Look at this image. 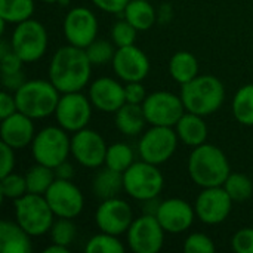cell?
Wrapping results in <instances>:
<instances>
[{
	"label": "cell",
	"instance_id": "1",
	"mask_svg": "<svg viewBox=\"0 0 253 253\" xmlns=\"http://www.w3.org/2000/svg\"><path fill=\"white\" fill-rule=\"evenodd\" d=\"M92 62L84 49L68 44L59 47L49 65V80L61 93L80 92L89 82Z\"/></svg>",
	"mask_w": 253,
	"mask_h": 253
},
{
	"label": "cell",
	"instance_id": "2",
	"mask_svg": "<svg viewBox=\"0 0 253 253\" xmlns=\"http://www.w3.org/2000/svg\"><path fill=\"white\" fill-rule=\"evenodd\" d=\"M188 172L193 182L202 188L222 187L231 173L225 153L211 144L196 147L188 160Z\"/></svg>",
	"mask_w": 253,
	"mask_h": 253
},
{
	"label": "cell",
	"instance_id": "3",
	"mask_svg": "<svg viewBox=\"0 0 253 253\" xmlns=\"http://www.w3.org/2000/svg\"><path fill=\"white\" fill-rule=\"evenodd\" d=\"M181 98L187 111L205 117L221 108L225 99V87L218 77L203 74L182 84Z\"/></svg>",
	"mask_w": 253,
	"mask_h": 253
},
{
	"label": "cell",
	"instance_id": "4",
	"mask_svg": "<svg viewBox=\"0 0 253 253\" xmlns=\"http://www.w3.org/2000/svg\"><path fill=\"white\" fill-rule=\"evenodd\" d=\"M59 93L50 80H27L13 95L18 111L34 120L55 114Z\"/></svg>",
	"mask_w": 253,
	"mask_h": 253
},
{
	"label": "cell",
	"instance_id": "5",
	"mask_svg": "<svg viewBox=\"0 0 253 253\" xmlns=\"http://www.w3.org/2000/svg\"><path fill=\"white\" fill-rule=\"evenodd\" d=\"M16 222L31 236L39 237L50 231L53 224V211L43 194L27 193L15 200Z\"/></svg>",
	"mask_w": 253,
	"mask_h": 253
},
{
	"label": "cell",
	"instance_id": "6",
	"mask_svg": "<svg viewBox=\"0 0 253 253\" xmlns=\"http://www.w3.org/2000/svg\"><path fill=\"white\" fill-rule=\"evenodd\" d=\"M31 153L36 163L55 169L68 159L71 153V139L61 126H49L36 133L31 142Z\"/></svg>",
	"mask_w": 253,
	"mask_h": 253
},
{
	"label": "cell",
	"instance_id": "7",
	"mask_svg": "<svg viewBox=\"0 0 253 253\" xmlns=\"http://www.w3.org/2000/svg\"><path fill=\"white\" fill-rule=\"evenodd\" d=\"M125 191L135 200L148 202L156 199L165 185L163 173L157 165L145 160L133 163L127 170L123 172Z\"/></svg>",
	"mask_w": 253,
	"mask_h": 253
},
{
	"label": "cell",
	"instance_id": "8",
	"mask_svg": "<svg viewBox=\"0 0 253 253\" xmlns=\"http://www.w3.org/2000/svg\"><path fill=\"white\" fill-rule=\"evenodd\" d=\"M10 44L24 62H36L46 53L47 31L42 22L30 18L16 24Z\"/></svg>",
	"mask_w": 253,
	"mask_h": 253
},
{
	"label": "cell",
	"instance_id": "9",
	"mask_svg": "<svg viewBox=\"0 0 253 253\" xmlns=\"http://www.w3.org/2000/svg\"><path fill=\"white\" fill-rule=\"evenodd\" d=\"M142 110L147 119V123L151 126H169L173 127L184 116L185 105L182 98L172 93L159 90L151 95H147Z\"/></svg>",
	"mask_w": 253,
	"mask_h": 253
},
{
	"label": "cell",
	"instance_id": "10",
	"mask_svg": "<svg viewBox=\"0 0 253 253\" xmlns=\"http://www.w3.org/2000/svg\"><path fill=\"white\" fill-rule=\"evenodd\" d=\"M178 133L169 126H153L147 130L138 145L139 156L142 160L162 165L166 163L176 151L178 147Z\"/></svg>",
	"mask_w": 253,
	"mask_h": 253
},
{
	"label": "cell",
	"instance_id": "11",
	"mask_svg": "<svg viewBox=\"0 0 253 253\" xmlns=\"http://www.w3.org/2000/svg\"><path fill=\"white\" fill-rule=\"evenodd\" d=\"M165 230L156 215L145 213L133 219L127 230V243L135 253H157L165 243Z\"/></svg>",
	"mask_w": 253,
	"mask_h": 253
},
{
	"label": "cell",
	"instance_id": "12",
	"mask_svg": "<svg viewBox=\"0 0 253 253\" xmlns=\"http://www.w3.org/2000/svg\"><path fill=\"white\" fill-rule=\"evenodd\" d=\"M92 102L80 92L62 93L55 116L62 129L67 132H79L84 129L92 117Z\"/></svg>",
	"mask_w": 253,
	"mask_h": 253
},
{
	"label": "cell",
	"instance_id": "13",
	"mask_svg": "<svg viewBox=\"0 0 253 253\" xmlns=\"http://www.w3.org/2000/svg\"><path fill=\"white\" fill-rule=\"evenodd\" d=\"M50 209L58 218L73 219L79 216L84 206V199L77 185L67 179H55L44 194Z\"/></svg>",
	"mask_w": 253,
	"mask_h": 253
},
{
	"label": "cell",
	"instance_id": "14",
	"mask_svg": "<svg viewBox=\"0 0 253 253\" xmlns=\"http://www.w3.org/2000/svg\"><path fill=\"white\" fill-rule=\"evenodd\" d=\"M233 203V199L224 187H209L203 188L197 196L194 211L203 224L218 225L228 218Z\"/></svg>",
	"mask_w": 253,
	"mask_h": 253
},
{
	"label": "cell",
	"instance_id": "15",
	"mask_svg": "<svg viewBox=\"0 0 253 253\" xmlns=\"http://www.w3.org/2000/svg\"><path fill=\"white\" fill-rule=\"evenodd\" d=\"M95 222L102 233L120 236L127 233L133 222V213L127 202L113 197L102 200L95 213Z\"/></svg>",
	"mask_w": 253,
	"mask_h": 253
},
{
	"label": "cell",
	"instance_id": "16",
	"mask_svg": "<svg viewBox=\"0 0 253 253\" xmlns=\"http://www.w3.org/2000/svg\"><path fill=\"white\" fill-rule=\"evenodd\" d=\"M64 34L70 44L86 49L98 34V19L87 7H73L64 19Z\"/></svg>",
	"mask_w": 253,
	"mask_h": 253
},
{
	"label": "cell",
	"instance_id": "17",
	"mask_svg": "<svg viewBox=\"0 0 253 253\" xmlns=\"http://www.w3.org/2000/svg\"><path fill=\"white\" fill-rule=\"evenodd\" d=\"M107 150L108 147L104 138L92 129L84 127L74 132L71 138V154L84 168L95 169L105 165Z\"/></svg>",
	"mask_w": 253,
	"mask_h": 253
},
{
	"label": "cell",
	"instance_id": "18",
	"mask_svg": "<svg viewBox=\"0 0 253 253\" xmlns=\"http://www.w3.org/2000/svg\"><path fill=\"white\" fill-rule=\"evenodd\" d=\"M111 64L119 79H122L126 83L142 82L150 71L148 56L135 44L117 47Z\"/></svg>",
	"mask_w": 253,
	"mask_h": 253
},
{
	"label": "cell",
	"instance_id": "19",
	"mask_svg": "<svg viewBox=\"0 0 253 253\" xmlns=\"http://www.w3.org/2000/svg\"><path fill=\"white\" fill-rule=\"evenodd\" d=\"M194 208L182 199H168L157 208L156 218L163 230L169 234L185 233L194 222Z\"/></svg>",
	"mask_w": 253,
	"mask_h": 253
},
{
	"label": "cell",
	"instance_id": "20",
	"mask_svg": "<svg viewBox=\"0 0 253 253\" xmlns=\"http://www.w3.org/2000/svg\"><path fill=\"white\" fill-rule=\"evenodd\" d=\"M89 99L95 108L105 113H116L126 104L125 86L111 77L96 79L89 89Z\"/></svg>",
	"mask_w": 253,
	"mask_h": 253
},
{
	"label": "cell",
	"instance_id": "21",
	"mask_svg": "<svg viewBox=\"0 0 253 253\" xmlns=\"http://www.w3.org/2000/svg\"><path fill=\"white\" fill-rule=\"evenodd\" d=\"M0 135L1 142L7 144L13 150H21L30 145L36 136L33 119L21 111H16L9 117L1 119Z\"/></svg>",
	"mask_w": 253,
	"mask_h": 253
},
{
	"label": "cell",
	"instance_id": "22",
	"mask_svg": "<svg viewBox=\"0 0 253 253\" xmlns=\"http://www.w3.org/2000/svg\"><path fill=\"white\" fill-rule=\"evenodd\" d=\"M31 251V236L18 222L6 219L0 222V252L30 253Z\"/></svg>",
	"mask_w": 253,
	"mask_h": 253
},
{
	"label": "cell",
	"instance_id": "23",
	"mask_svg": "<svg viewBox=\"0 0 253 253\" xmlns=\"http://www.w3.org/2000/svg\"><path fill=\"white\" fill-rule=\"evenodd\" d=\"M179 141H182L188 147H199L208 139V126L203 120V116L194 113H184L179 122L175 126Z\"/></svg>",
	"mask_w": 253,
	"mask_h": 253
},
{
	"label": "cell",
	"instance_id": "24",
	"mask_svg": "<svg viewBox=\"0 0 253 253\" xmlns=\"http://www.w3.org/2000/svg\"><path fill=\"white\" fill-rule=\"evenodd\" d=\"M147 123L142 105L126 102L122 108L116 111V126L117 129L127 136L139 135Z\"/></svg>",
	"mask_w": 253,
	"mask_h": 253
},
{
	"label": "cell",
	"instance_id": "25",
	"mask_svg": "<svg viewBox=\"0 0 253 253\" xmlns=\"http://www.w3.org/2000/svg\"><path fill=\"white\" fill-rule=\"evenodd\" d=\"M122 190H125L123 173L113 170L107 166L101 169L92 181V191L101 200L117 197Z\"/></svg>",
	"mask_w": 253,
	"mask_h": 253
},
{
	"label": "cell",
	"instance_id": "26",
	"mask_svg": "<svg viewBox=\"0 0 253 253\" xmlns=\"http://www.w3.org/2000/svg\"><path fill=\"white\" fill-rule=\"evenodd\" d=\"M125 19L138 31L150 30L157 21V12L150 0H130L123 12Z\"/></svg>",
	"mask_w": 253,
	"mask_h": 253
},
{
	"label": "cell",
	"instance_id": "27",
	"mask_svg": "<svg viewBox=\"0 0 253 253\" xmlns=\"http://www.w3.org/2000/svg\"><path fill=\"white\" fill-rule=\"evenodd\" d=\"M169 73L176 83L185 84L199 76V61L191 52L179 50L169 61Z\"/></svg>",
	"mask_w": 253,
	"mask_h": 253
},
{
	"label": "cell",
	"instance_id": "28",
	"mask_svg": "<svg viewBox=\"0 0 253 253\" xmlns=\"http://www.w3.org/2000/svg\"><path fill=\"white\" fill-rule=\"evenodd\" d=\"M34 13V0H0V19L9 24H19Z\"/></svg>",
	"mask_w": 253,
	"mask_h": 253
},
{
	"label": "cell",
	"instance_id": "29",
	"mask_svg": "<svg viewBox=\"0 0 253 253\" xmlns=\"http://www.w3.org/2000/svg\"><path fill=\"white\" fill-rule=\"evenodd\" d=\"M233 114L243 126H253V83L242 86L233 99Z\"/></svg>",
	"mask_w": 253,
	"mask_h": 253
},
{
	"label": "cell",
	"instance_id": "30",
	"mask_svg": "<svg viewBox=\"0 0 253 253\" xmlns=\"http://www.w3.org/2000/svg\"><path fill=\"white\" fill-rule=\"evenodd\" d=\"M25 179H27L28 193L44 196L46 191L53 184V181L56 179V176H55V170L52 168L37 163L28 169V172L25 173Z\"/></svg>",
	"mask_w": 253,
	"mask_h": 253
},
{
	"label": "cell",
	"instance_id": "31",
	"mask_svg": "<svg viewBox=\"0 0 253 253\" xmlns=\"http://www.w3.org/2000/svg\"><path fill=\"white\" fill-rule=\"evenodd\" d=\"M222 187L230 194L233 202H237V203L249 200L253 194L252 179L248 175L240 173V172H234V173L231 172Z\"/></svg>",
	"mask_w": 253,
	"mask_h": 253
},
{
	"label": "cell",
	"instance_id": "32",
	"mask_svg": "<svg viewBox=\"0 0 253 253\" xmlns=\"http://www.w3.org/2000/svg\"><path fill=\"white\" fill-rule=\"evenodd\" d=\"M133 151L132 148L125 144V142H116L108 147L107 156H105V166L117 170V172H125L133 165Z\"/></svg>",
	"mask_w": 253,
	"mask_h": 253
},
{
	"label": "cell",
	"instance_id": "33",
	"mask_svg": "<svg viewBox=\"0 0 253 253\" xmlns=\"http://www.w3.org/2000/svg\"><path fill=\"white\" fill-rule=\"evenodd\" d=\"M123 243L117 239V236L108 234V233H99L89 239L86 245L87 253H125Z\"/></svg>",
	"mask_w": 253,
	"mask_h": 253
},
{
	"label": "cell",
	"instance_id": "34",
	"mask_svg": "<svg viewBox=\"0 0 253 253\" xmlns=\"http://www.w3.org/2000/svg\"><path fill=\"white\" fill-rule=\"evenodd\" d=\"M0 193L3 199L9 200H18L22 196L28 193L27 188V179L25 176L19 173H9L6 176H1V184H0Z\"/></svg>",
	"mask_w": 253,
	"mask_h": 253
},
{
	"label": "cell",
	"instance_id": "35",
	"mask_svg": "<svg viewBox=\"0 0 253 253\" xmlns=\"http://www.w3.org/2000/svg\"><path fill=\"white\" fill-rule=\"evenodd\" d=\"M76 234H77V230L71 219L59 218L58 221H53L52 228H50L52 243H58V245L70 248L76 239Z\"/></svg>",
	"mask_w": 253,
	"mask_h": 253
},
{
	"label": "cell",
	"instance_id": "36",
	"mask_svg": "<svg viewBox=\"0 0 253 253\" xmlns=\"http://www.w3.org/2000/svg\"><path fill=\"white\" fill-rule=\"evenodd\" d=\"M84 50L92 65H104L108 61H113L116 55V49L107 40H93Z\"/></svg>",
	"mask_w": 253,
	"mask_h": 253
},
{
	"label": "cell",
	"instance_id": "37",
	"mask_svg": "<svg viewBox=\"0 0 253 253\" xmlns=\"http://www.w3.org/2000/svg\"><path fill=\"white\" fill-rule=\"evenodd\" d=\"M136 33H138V30L130 22H127L126 19H122V21H117L113 25L111 39H113V43L117 47L132 46V44H135Z\"/></svg>",
	"mask_w": 253,
	"mask_h": 253
},
{
	"label": "cell",
	"instance_id": "38",
	"mask_svg": "<svg viewBox=\"0 0 253 253\" xmlns=\"http://www.w3.org/2000/svg\"><path fill=\"white\" fill-rule=\"evenodd\" d=\"M24 61L21 56L12 49L10 43H6L4 40L0 44V67H1V74H12L16 71L22 70Z\"/></svg>",
	"mask_w": 253,
	"mask_h": 253
},
{
	"label": "cell",
	"instance_id": "39",
	"mask_svg": "<svg viewBox=\"0 0 253 253\" xmlns=\"http://www.w3.org/2000/svg\"><path fill=\"white\" fill-rule=\"evenodd\" d=\"M185 253H212L215 252V245L212 239L203 233H193L184 242Z\"/></svg>",
	"mask_w": 253,
	"mask_h": 253
},
{
	"label": "cell",
	"instance_id": "40",
	"mask_svg": "<svg viewBox=\"0 0 253 253\" xmlns=\"http://www.w3.org/2000/svg\"><path fill=\"white\" fill-rule=\"evenodd\" d=\"M231 248L237 253H253V228H242L231 239Z\"/></svg>",
	"mask_w": 253,
	"mask_h": 253
},
{
	"label": "cell",
	"instance_id": "41",
	"mask_svg": "<svg viewBox=\"0 0 253 253\" xmlns=\"http://www.w3.org/2000/svg\"><path fill=\"white\" fill-rule=\"evenodd\" d=\"M125 96H126V102L142 105L147 98L145 87L141 84V82H130L125 86Z\"/></svg>",
	"mask_w": 253,
	"mask_h": 253
},
{
	"label": "cell",
	"instance_id": "42",
	"mask_svg": "<svg viewBox=\"0 0 253 253\" xmlns=\"http://www.w3.org/2000/svg\"><path fill=\"white\" fill-rule=\"evenodd\" d=\"M0 151H1V169H0V176H6L13 172L15 168V150L9 147L7 144L1 142L0 144Z\"/></svg>",
	"mask_w": 253,
	"mask_h": 253
},
{
	"label": "cell",
	"instance_id": "43",
	"mask_svg": "<svg viewBox=\"0 0 253 253\" xmlns=\"http://www.w3.org/2000/svg\"><path fill=\"white\" fill-rule=\"evenodd\" d=\"M16 111H18V107H16L15 95L9 93L7 90L1 92L0 93V119H6Z\"/></svg>",
	"mask_w": 253,
	"mask_h": 253
},
{
	"label": "cell",
	"instance_id": "44",
	"mask_svg": "<svg viewBox=\"0 0 253 253\" xmlns=\"http://www.w3.org/2000/svg\"><path fill=\"white\" fill-rule=\"evenodd\" d=\"M130 0H92V3L108 13H123Z\"/></svg>",
	"mask_w": 253,
	"mask_h": 253
},
{
	"label": "cell",
	"instance_id": "45",
	"mask_svg": "<svg viewBox=\"0 0 253 253\" xmlns=\"http://www.w3.org/2000/svg\"><path fill=\"white\" fill-rule=\"evenodd\" d=\"M25 74L24 71H16V73H12V74H1V83L4 86L6 90H10V92H16L24 83H25Z\"/></svg>",
	"mask_w": 253,
	"mask_h": 253
},
{
	"label": "cell",
	"instance_id": "46",
	"mask_svg": "<svg viewBox=\"0 0 253 253\" xmlns=\"http://www.w3.org/2000/svg\"><path fill=\"white\" fill-rule=\"evenodd\" d=\"M53 170H55V176H56L58 179H67V181H71V179H73V176H74V168H73V165H70L67 160H65V162H62L61 165H58Z\"/></svg>",
	"mask_w": 253,
	"mask_h": 253
},
{
	"label": "cell",
	"instance_id": "47",
	"mask_svg": "<svg viewBox=\"0 0 253 253\" xmlns=\"http://www.w3.org/2000/svg\"><path fill=\"white\" fill-rule=\"evenodd\" d=\"M170 18H172V7H170V4H163L160 7V10L157 12V19L165 22V21H169Z\"/></svg>",
	"mask_w": 253,
	"mask_h": 253
},
{
	"label": "cell",
	"instance_id": "48",
	"mask_svg": "<svg viewBox=\"0 0 253 253\" xmlns=\"http://www.w3.org/2000/svg\"><path fill=\"white\" fill-rule=\"evenodd\" d=\"M44 253H67L68 252V248L67 246H62V245H58V243H52V246L46 248Z\"/></svg>",
	"mask_w": 253,
	"mask_h": 253
},
{
	"label": "cell",
	"instance_id": "49",
	"mask_svg": "<svg viewBox=\"0 0 253 253\" xmlns=\"http://www.w3.org/2000/svg\"><path fill=\"white\" fill-rule=\"evenodd\" d=\"M42 1H47V3H53V1H59V0H42Z\"/></svg>",
	"mask_w": 253,
	"mask_h": 253
}]
</instances>
